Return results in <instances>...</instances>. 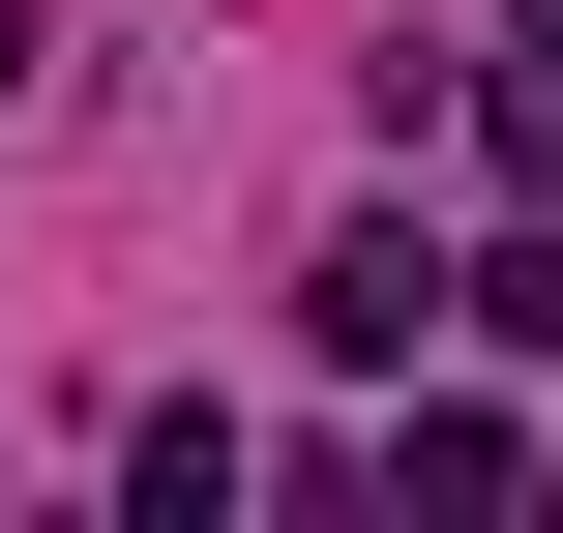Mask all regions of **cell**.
Listing matches in <instances>:
<instances>
[{
  "label": "cell",
  "mask_w": 563,
  "mask_h": 533,
  "mask_svg": "<svg viewBox=\"0 0 563 533\" xmlns=\"http://www.w3.org/2000/svg\"><path fill=\"white\" fill-rule=\"evenodd\" d=\"M505 475H534V415H475V386H416V415H386V504H505Z\"/></svg>",
  "instance_id": "7a4b0ae2"
},
{
  "label": "cell",
  "mask_w": 563,
  "mask_h": 533,
  "mask_svg": "<svg viewBox=\"0 0 563 533\" xmlns=\"http://www.w3.org/2000/svg\"><path fill=\"white\" fill-rule=\"evenodd\" d=\"M475 326H505V356H563V208L505 237V267H475Z\"/></svg>",
  "instance_id": "5b68a950"
},
{
  "label": "cell",
  "mask_w": 563,
  "mask_h": 533,
  "mask_svg": "<svg viewBox=\"0 0 563 533\" xmlns=\"http://www.w3.org/2000/svg\"><path fill=\"white\" fill-rule=\"evenodd\" d=\"M119 504L208 533V504H238V415H208V386H148V415H119Z\"/></svg>",
  "instance_id": "3957f363"
},
{
  "label": "cell",
  "mask_w": 563,
  "mask_h": 533,
  "mask_svg": "<svg viewBox=\"0 0 563 533\" xmlns=\"http://www.w3.org/2000/svg\"><path fill=\"white\" fill-rule=\"evenodd\" d=\"M30 59H59V30H30V0H0V89H30Z\"/></svg>",
  "instance_id": "8992f818"
},
{
  "label": "cell",
  "mask_w": 563,
  "mask_h": 533,
  "mask_svg": "<svg viewBox=\"0 0 563 533\" xmlns=\"http://www.w3.org/2000/svg\"><path fill=\"white\" fill-rule=\"evenodd\" d=\"M416 326H475V267H445L416 208H356V237L297 267V356H356V386H416Z\"/></svg>",
  "instance_id": "6da1fadb"
},
{
  "label": "cell",
  "mask_w": 563,
  "mask_h": 533,
  "mask_svg": "<svg viewBox=\"0 0 563 533\" xmlns=\"http://www.w3.org/2000/svg\"><path fill=\"white\" fill-rule=\"evenodd\" d=\"M475 148H505V178L563 208V59H505V89H475Z\"/></svg>",
  "instance_id": "277c9868"
}]
</instances>
